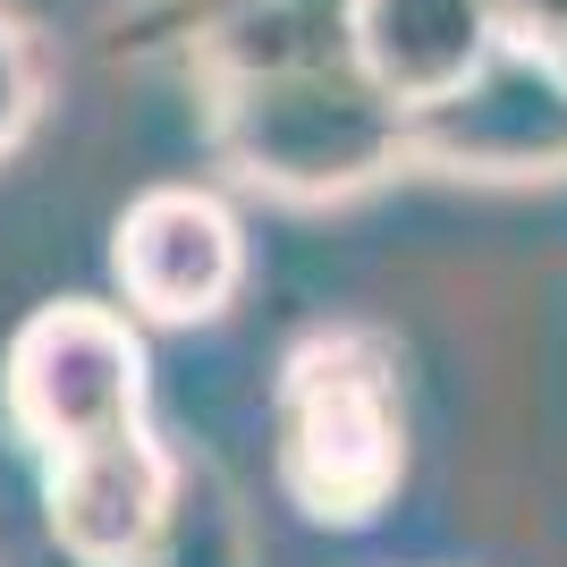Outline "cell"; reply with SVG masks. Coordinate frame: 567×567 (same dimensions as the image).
<instances>
[{
    "label": "cell",
    "mask_w": 567,
    "mask_h": 567,
    "mask_svg": "<svg viewBox=\"0 0 567 567\" xmlns=\"http://www.w3.org/2000/svg\"><path fill=\"white\" fill-rule=\"evenodd\" d=\"M213 94V153L262 195L339 204L415 162V111L355 69V51L271 76H229Z\"/></svg>",
    "instance_id": "cell-1"
},
{
    "label": "cell",
    "mask_w": 567,
    "mask_h": 567,
    "mask_svg": "<svg viewBox=\"0 0 567 567\" xmlns=\"http://www.w3.org/2000/svg\"><path fill=\"white\" fill-rule=\"evenodd\" d=\"M280 492L313 525H373L406 483L399 355L373 331H313L280 364Z\"/></svg>",
    "instance_id": "cell-2"
},
{
    "label": "cell",
    "mask_w": 567,
    "mask_h": 567,
    "mask_svg": "<svg viewBox=\"0 0 567 567\" xmlns=\"http://www.w3.org/2000/svg\"><path fill=\"white\" fill-rule=\"evenodd\" d=\"M0 406L34 457L85 450L144 424V331L118 306H34L0 355Z\"/></svg>",
    "instance_id": "cell-3"
},
{
    "label": "cell",
    "mask_w": 567,
    "mask_h": 567,
    "mask_svg": "<svg viewBox=\"0 0 567 567\" xmlns=\"http://www.w3.org/2000/svg\"><path fill=\"white\" fill-rule=\"evenodd\" d=\"M178 508H187V466L144 424L43 457V525L69 567H162Z\"/></svg>",
    "instance_id": "cell-4"
},
{
    "label": "cell",
    "mask_w": 567,
    "mask_h": 567,
    "mask_svg": "<svg viewBox=\"0 0 567 567\" xmlns=\"http://www.w3.org/2000/svg\"><path fill=\"white\" fill-rule=\"evenodd\" d=\"M111 280L136 322H220L246 288V229L213 187H144L111 229Z\"/></svg>",
    "instance_id": "cell-5"
},
{
    "label": "cell",
    "mask_w": 567,
    "mask_h": 567,
    "mask_svg": "<svg viewBox=\"0 0 567 567\" xmlns=\"http://www.w3.org/2000/svg\"><path fill=\"white\" fill-rule=\"evenodd\" d=\"M415 162L457 178H567V76L543 51H499L450 102L415 111Z\"/></svg>",
    "instance_id": "cell-6"
},
{
    "label": "cell",
    "mask_w": 567,
    "mask_h": 567,
    "mask_svg": "<svg viewBox=\"0 0 567 567\" xmlns=\"http://www.w3.org/2000/svg\"><path fill=\"white\" fill-rule=\"evenodd\" d=\"M348 51L406 111H432L492 69L508 34L499 0H348Z\"/></svg>",
    "instance_id": "cell-7"
},
{
    "label": "cell",
    "mask_w": 567,
    "mask_h": 567,
    "mask_svg": "<svg viewBox=\"0 0 567 567\" xmlns=\"http://www.w3.org/2000/svg\"><path fill=\"white\" fill-rule=\"evenodd\" d=\"M43 118V51L9 9H0V162L25 144V127Z\"/></svg>",
    "instance_id": "cell-8"
},
{
    "label": "cell",
    "mask_w": 567,
    "mask_h": 567,
    "mask_svg": "<svg viewBox=\"0 0 567 567\" xmlns=\"http://www.w3.org/2000/svg\"><path fill=\"white\" fill-rule=\"evenodd\" d=\"M499 34L517 51H550L567 34V0H499Z\"/></svg>",
    "instance_id": "cell-9"
},
{
    "label": "cell",
    "mask_w": 567,
    "mask_h": 567,
    "mask_svg": "<svg viewBox=\"0 0 567 567\" xmlns=\"http://www.w3.org/2000/svg\"><path fill=\"white\" fill-rule=\"evenodd\" d=\"M543 60H550V69H559V76H567V34H559V43H550V51H543Z\"/></svg>",
    "instance_id": "cell-10"
}]
</instances>
